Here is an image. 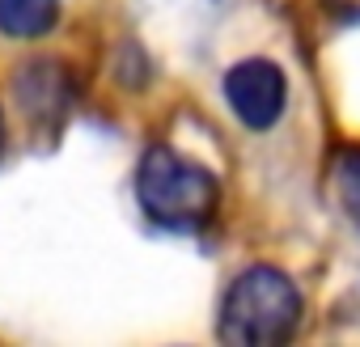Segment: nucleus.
<instances>
[{"mask_svg":"<svg viewBox=\"0 0 360 347\" xmlns=\"http://www.w3.org/2000/svg\"><path fill=\"white\" fill-rule=\"evenodd\" d=\"M136 199L153 225L174 233H195L217 216L221 183L195 157L174 152L169 144H153L136 169Z\"/></svg>","mask_w":360,"mask_h":347,"instance_id":"obj_1","label":"nucleus"},{"mask_svg":"<svg viewBox=\"0 0 360 347\" xmlns=\"http://www.w3.org/2000/svg\"><path fill=\"white\" fill-rule=\"evenodd\" d=\"M301 313V288L280 267L255 263L225 288L217 334L233 347H280L297 334Z\"/></svg>","mask_w":360,"mask_h":347,"instance_id":"obj_2","label":"nucleus"},{"mask_svg":"<svg viewBox=\"0 0 360 347\" xmlns=\"http://www.w3.org/2000/svg\"><path fill=\"white\" fill-rule=\"evenodd\" d=\"M60 22V0H0V34L43 39Z\"/></svg>","mask_w":360,"mask_h":347,"instance_id":"obj_4","label":"nucleus"},{"mask_svg":"<svg viewBox=\"0 0 360 347\" xmlns=\"http://www.w3.org/2000/svg\"><path fill=\"white\" fill-rule=\"evenodd\" d=\"M0 152H5V119H0Z\"/></svg>","mask_w":360,"mask_h":347,"instance_id":"obj_6","label":"nucleus"},{"mask_svg":"<svg viewBox=\"0 0 360 347\" xmlns=\"http://www.w3.org/2000/svg\"><path fill=\"white\" fill-rule=\"evenodd\" d=\"M335 187H339V204L343 212L360 225V148H347L335 165Z\"/></svg>","mask_w":360,"mask_h":347,"instance_id":"obj_5","label":"nucleus"},{"mask_svg":"<svg viewBox=\"0 0 360 347\" xmlns=\"http://www.w3.org/2000/svg\"><path fill=\"white\" fill-rule=\"evenodd\" d=\"M225 102L233 119L250 131H267L280 123L288 106V77L267 55H246L225 72Z\"/></svg>","mask_w":360,"mask_h":347,"instance_id":"obj_3","label":"nucleus"}]
</instances>
